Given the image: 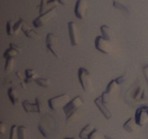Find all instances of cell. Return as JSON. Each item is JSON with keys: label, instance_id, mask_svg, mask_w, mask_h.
I'll return each mask as SVG.
<instances>
[{"label": "cell", "instance_id": "cell-35", "mask_svg": "<svg viewBox=\"0 0 148 139\" xmlns=\"http://www.w3.org/2000/svg\"><path fill=\"white\" fill-rule=\"evenodd\" d=\"M57 1L59 4H62V5H66L70 0H57Z\"/></svg>", "mask_w": 148, "mask_h": 139}, {"label": "cell", "instance_id": "cell-15", "mask_svg": "<svg viewBox=\"0 0 148 139\" xmlns=\"http://www.w3.org/2000/svg\"><path fill=\"white\" fill-rule=\"evenodd\" d=\"M119 87V85L116 82L115 79L112 80L108 84L106 87V89L104 92L106 94H108L110 98H111L112 96H114V94L118 91Z\"/></svg>", "mask_w": 148, "mask_h": 139}, {"label": "cell", "instance_id": "cell-25", "mask_svg": "<svg viewBox=\"0 0 148 139\" xmlns=\"http://www.w3.org/2000/svg\"><path fill=\"white\" fill-rule=\"evenodd\" d=\"M144 94H145V91L143 90V88L141 87H137V89L135 90L134 93V100H140V99H143L144 98Z\"/></svg>", "mask_w": 148, "mask_h": 139}, {"label": "cell", "instance_id": "cell-28", "mask_svg": "<svg viewBox=\"0 0 148 139\" xmlns=\"http://www.w3.org/2000/svg\"><path fill=\"white\" fill-rule=\"evenodd\" d=\"M17 128L18 126L12 125L10 129V139H18V136H17Z\"/></svg>", "mask_w": 148, "mask_h": 139}, {"label": "cell", "instance_id": "cell-10", "mask_svg": "<svg viewBox=\"0 0 148 139\" xmlns=\"http://www.w3.org/2000/svg\"><path fill=\"white\" fill-rule=\"evenodd\" d=\"M87 10V0H77L75 6V14L79 20H82L85 15Z\"/></svg>", "mask_w": 148, "mask_h": 139}, {"label": "cell", "instance_id": "cell-2", "mask_svg": "<svg viewBox=\"0 0 148 139\" xmlns=\"http://www.w3.org/2000/svg\"><path fill=\"white\" fill-rule=\"evenodd\" d=\"M79 84L85 92H90L92 90V83L90 72L87 68L79 67L77 72Z\"/></svg>", "mask_w": 148, "mask_h": 139}, {"label": "cell", "instance_id": "cell-29", "mask_svg": "<svg viewBox=\"0 0 148 139\" xmlns=\"http://www.w3.org/2000/svg\"><path fill=\"white\" fill-rule=\"evenodd\" d=\"M46 7H49L48 6V0H40V4L39 5V13L45 12L46 10Z\"/></svg>", "mask_w": 148, "mask_h": 139}, {"label": "cell", "instance_id": "cell-12", "mask_svg": "<svg viewBox=\"0 0 148 139\" xmlns=\"http://www.w3.org/2000/svg\"><path fill=\"white\" fill-rule=\"evenodd\" d=\"M21 51V49L18 46L14 44V43H10V47L6 49L3 54V57L4 59L14 58L16 55L17 54V53H20Z\"/></svg>", "mask_w": 148, "mask_h": 139}, {"label": "cell", "instance_id": "cell-30", "mask_svg": "<svg viewBox=\"0 0 148 139\" xmlns=\"http://www.w3.org/2000/svg\"><path fill=\"white\" fill-rule=\"evenodd\" d=\"M88 138L89 139H101V136L99 131L95 128L91 132V133L88 136Z\"/></svg>", "mask_w": 148, "mask_h": 139}, {"label": "cell", "instance_id": "cell-13", "mask_svg": "<svg viewBox=\"0 0 148 139\" xmlns=\"http://www.w3.org/2000/svg\"><path fill=\"white\" fill-rule=\"evenodd\" d=\"M51 125L47 120H44L42 119L40 120V122L38 124V130L40 134L45 138H49V135L51 134Z\"/></svg>", "mask_w": 148, "mask_h": 139}, {"label": "cell", "instance_id": "cell-27", "mask_svg": "<svg viewBox=\"0 0 148 139\" xmlns=\"http://www.w3.org/2000/svg\"><path fill=\"white\" fill-rule=\"evenodd\" d=\"M113 6H114L115 8L119 9V10H124V11H126V12L130 11V10H129V7H127V6L124 5L123 4L120 3L119 1H116V0H114V1H113Z\"/></svg>", "mask_w": 148, "mask_h": 139}, {"label": "cell", "instance_id": "cell-4", "mask_svg": "<svg viewBox=\"0 0 148 139\" xmlns=\"http://www.w3.org/2000/svg\"><path fill=\"white\" fill-rule=\"evenodd\" d=\"M95 47L100 52L106 54H110L112 52V43L111 40L103 37L102 36H98L95 39Z\"/></svg>", "mask_w": 148, "mask_h": 139}, {"label": "cell", "instance_id": "cell-22", "mask_svg": "<svg viewBox=\"0 0 148 139\" xmlns=\"http://www.w3.org/2000/svg\"><path fill=\"white\" fill-rule=\"evenodd\" d=\"M14 58H7L5 59V65H4V72L6 73H10L12 71L14 68Z\"/></svg>", "mask_w": 148, "mask_h": 139}, {"label": "cell", "instance_id": "cell-17", "mask_svg": "<svg viewBox=\"0 0 148 139\" xmlns=\"http://www.w3.org/2000/svg\"><path fill=\"white\" fill-rule=\"evenodd\" d=\"M25 82L27 84L31 83L33 81H35L36 78H38V73L36 70L33 69H27L25 70Z\"/></svg>", "mask_w": 148, "mask_h": 139}, {"label": "cell", "instance_id": "cell-34", "mask_svg": "<svg viewBox=\"0 0 148 139\" xmlns=\"http://www.w3.org/2000/svg\"><path fill=\"white\" fill-rule=\"evenodd\" d=\"M15 75H16V76H17V78H18L20 81H25V78H23V74L21 73V72H20V71H17V72H15Z\"/></svg>", "mask_w": 148, "mask_h": 139}, {"label": "cell", "instance_id": "cell-16", "mask_svg": "<svg viewBox=\"0 0 148 139\" xmlns=\"http://www.w3.org/2000/svg\"><path fill=\"white\" fill-rule=\"evenodd\" d=\"M21 30L24 33L26 37L29 38V39H36L38 37L37 32L33 30L31 27H30L25 23H23Z\"/></svg>", "mask_w": 148, "mask_h": 139}, {"label": "cell", "instance_id": "cell-9", "mask_svg": "<svg viewBox=\"0 0 148 139\" xmlns=\"http://www.w3.org/2000/svg\"><path fill=\"white\" fill-rule=\"evenodd\" d=\"M67 28L71 45L73 46H77L79 45V41L76 25L73 21H70L67 23Z\"/></svg>", "mask_w": 148, "mask_h": 139}, {"label": "cell", "instance_id": "cell-6", "mask_svg": "<svg viewBox=\"0 0 148 139\" xmlns=\"http://www.w3.org/2000/svg\"><path fill=\"white\" fill-rule=\"evenodd\" d=\"M22 106L25 111L27 113H40L43 111V106L41 100L39 98H36L34 103H31L25 99L22 102Z\"/></svg>", "mask_w": 148, "mask_h": 139}, {"label": "cell", "instance_id": "cell-37", "mask_svg": "<svg viewBox=\"0 0 148 139\" xmlns=\"http://www.w3.org/2000/svg\"><path fill=\"white\" fill-rule=\"evenodd\" d=\"M63 139H75V138L74 137H67V138H64Z\"/></svg>", "mask_w": 148, "mask_h": 139}, {"label": "cell", "instance_id": "cell-21", "mask_svg": "<svg viewBox=\"0 0 148 139\" xmlns=\"http://www.w3.org/2000/svg\"><path fill=\"white\" fill-rule=\"evenodd\" d=\"M34 82L38 85H39L40 87H42V88H48L51 85L50 80L46 78H40V77H38V78L35 80Z\"/></svg>", "mask_w": 148, "mask_h": 139}, {"label": "cell", "instance_id": "cell-38", "mask_svg": "<svg viewBox=\"0 0 148 139\" xmlns=\"http://www.w3.org/2000/svg\"><path fill=\"white\" fill-rule=\"evenodd\" d=\"M84 139H89V138H84Z\"/></svg>", "mask_w": 148, "mask_h": 139}, {"label": "cell", "instance_id": "cell-20", "mask_svg": "<svg viewBox=\"0 0 148 139\" xmlns=\"http://www.w3.org/2000/svg\"><path fill=\"white\" fill-rule=\"evenodd\" d=\"M28 130L24 125L18 126L17 128V136L18 139H27L28 138Z\"/></svg>", "mask_w": 148, "mask_h": 139}, {"label": "cell", "instance_id": "cell-26", "mask_svg": "<svg viewBox=\"0 0 148 139\" xmlns=\"http://www.w3.org/2000/svg\"><path fill=\"white\" fill-rule=\"evenodd\" d=\"M25 23L24 20H23V18H20L17 23H14V36H16V35H17L19 33H20V31L22 29V26H23V23Z\"/></svg>", "mask_w": 148, "mask_h": 139}, {"label": "cell", "instance_id": "cell-7", "mask_svg": "<svg viewBox=\"0 0 148 139\" xmlns=\"http://www.w3.org/2000/svg\"><path fill=\"white\" fill-rule=\"evenodd\" d=\"M46 46L55 57H59V39L53 33H49L46 35Z\"/></svg>", "mask_w": 148, "mask_h": 139}, {"label": "cell", "instance_id": "cell-8", "mask_svg": "<svg viewBox=\"0 0 148 139\" xmlns=\"http://www.w3.org/2000/svg\"><path fill=\"white\" fill-rule=\"evenodd\" d=\"M134 118L137 125L143 127L148 120V106L143 105L137 108Z\"/></svg>", "mask_w": 148, "mask_h": 139}, {"label": "cell", "instance_id": "cell-14", "mask_svg": "<svg viewBox=\"0 0 148 139\" xmlns=\"http://www.w3.org/2000/svg\"><path fill=\"white\" fill-rule=\"evenodd\" d=\"M7 96L9 97L10 102L14 106L17 105L20 101V97L17 90L14 87H10L7 90Z\"/></svg>", "mask_w": 148, "mask_h": 139}, {"label": "cell", "instance_id": "cell-11", "mask_svg": "<svg viewBox=\"0 0 148 139\" xmlns=\"http://www.w3.org/2000/svg\"><path fill=\"white\" fill-rule=\"evenodd\" d=\"M94 103L95 104L96 107L99 109L101 112L102 113L103 115L105 117L106 119L109 120V119H111V117H112V113L110 111L109 109L107 107L106 104H104V103L103 102L102 100H101V96L95 98V99L94 100Z\"/></svg>", "mask_w": 148, "mask_h": 139}, {"label": "cell", "instance_id": "cell-32", "mask_svg": "<svg viewBox=\"0 0 148 139\" xmlns=\"http://www.w3.org/2000/svg\"><path fill=\"white\" fill-rule=\"evenodd\" d=\"M7 130V125L4 124L3 122H1V125H0V131H1V134H4Z\"/></svg>", "mask_w": 148, "mask_h": 139}, {"label": "cell", "instance_id": "cell-24", "mask_svg": "<svg viewBox=\"0 0 148 139\" xmlns=\"http://www.w3.org/2000/svg\"><path fill=\"white\" fill-rule=\"evenodd\" d=\"M14 23L12 20H9L7 22V25H6V31H7V35L9 36H14Z\"/></svg>", "mask_w": 148, "mask_h": 139}, {"label": "cell", "instance_id": "cell-1", "mask_svg": "<svg viewBox=\"0 0 148 139\" xmlns=\"http://www.w3.org/2000/svg\"><path fill=\"white\" fill-rule=\"evenodd\" d=\"M84 104L82 97L80 96H77L75 98L69 101L63 108L66 117V121L70 122L76 120V117L78 116L77 111Z\"/></svg>", "mask_w": 148, "mask_h": 139}, {"label": "cell", "instance_id": "cell-23", "mask_svg": "<svg viewBox=\"0 0 148 139\" xmlns=\"http://www.w3.org/2000/svg\"><path fill=\"white\" fill-rule=\"evenodd\" d=\"M100 30L103 37L111 40V28L109 26L107 25H103L100 28Z\"/></svg>", "mask_w": 148, "mask_h": 139}, {"label": "cell", "instance_id": "cell-31", "mask_svg": "<svg viewBox=\"0 0 148 139\" xmlns=\"http://www.w3.org/2000/svg\"><path fill=\"white\" fill-rule=\"evenodd\" d=\"M116 82L119 84V85H121V84L124 83V81H125V76H119L117 78L115 79Z\"/></svg>", "mask_w": 148, "mask_h": 139}, {"label": "cell", "instance_id": "cell-18", "mask_svg": "<svg viewBox=\"0 0 148 139\" xmlns=\"http://www.w3.org/2000/svg\"><path fill=\"white\" fill-rule=\"evenodd\" d=\"M137 124L135 122L134 117H130L123 125V128L128 133H133L136 130Z\"/></svg>", "mask_w": 148, "mask_h": 139}, {"label": "cell", "instance_id": "cell-19", "mask_svg": "<svg viewBox=\"0 0 148 139\" xmlns=\"http://www.w3.org/2000/svg\"><path fill=\"white\" fill-rule=\"evenodd\" d=\"M94 129H95V127H94L93 125H92L91 124H88L80 130L79 133V138L80 139L86 138Z\"/></svg>", "mask_w": 148, "mask_h": 139}, {"label": "cell", "instance_id": "cell-33", "mask_svg": "<svg viewBox=\"0 0 148 139\" xmlns=\"http://www.w3.org/2000/svg\"><path fill=\"white\" fill-rule=\"evenodd\" d=\"M143 72H144L145 77L146 80H147V82L148 83V65H146L145 67H143Z\"/></svg>", "mask_w": 148, "mask_h": 139}, {"label": "cell", "instance_id": "cell-3", "mask_svg": "<svg viewBox=\"0 0 148 139\" xmlns=\"http://www.w3.org/2000/svg\"><path fill=\"white\" fill-rule=\"evenodd\" d=\"M69 101L70 100L68 94H62L49 98L48 101V105L51 110H56L60 108L63 109Z\"/></svg>", "mask_w": 148, "mask_h": 139}, {"label": "cell", "instance_id": "cell-5", "mask_svg": "<svg viewBox=\"0 0 148 139\" xmlns=\"http://www.w3.org/2000/svg\"><path fill=\"white\" fill-rule=\"evenodd\" d=\"M56 7L49 9V10H46L45 12L40 14V15L36 17L33 21V26L36 28H39L44 25L46 23H47L49 20H51L54 17V15L56 14Z\"/></svg>", "mask_w": 148, "mask_h": 139}, {"label": "cell", "instance_id": "cell-36", "mask_svg": "<svg viewBox=\"0 0 148 139\" xmlns=\"http://www.w3.org/2000/svg\"><path fill=\"white\" fill-rule=\"evenodd\" d=\"M104 138L105 139H114V138L111 137V136H108V135H105V136H104Z\"/></svg>", "mask_w": 148, "mask_h": 139}]
</instances>
